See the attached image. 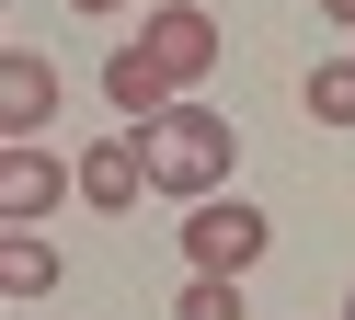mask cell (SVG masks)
<instances>
[{
  "instance_id": "1",
  "label": "cell",
  "mask_w": 355,
  "mask_h": 320,
  "mask_svg": "<svg viewBox=\"0 0 355 320\" xmlns=\"http://www.w3.org/2000/svg\"><path fill=\"white\" fill-rule=\"evenodd\" d=\"M138 149H149V183H161V195H184V206H207L218 183H230V160H241V126L218 103H172V114H149L138 126Z\"/></svg>"
},
{
  "instance_id": "2",
  "label": "cell",
  "mask_w": 355,
  "mask_h": 320,
  "mask_svg": "<svg viewBox=\"0 0 355 320\" xmlns=\"http://www.w3.org/2000/svg\"><path fill=\"white\" fill-rule=\"evenodd\" d=\"M263 240H275V217H263L252 195H207V206H184V263H195V274H252Z\"/></svg>"
},
{
  "instance_id": "3",
  "label": "cell",
  "mask_w": 355,
  "mask_h": 320,
  "mask_svg": "<svg viewBox=\"0 0 355 320\" xmlns=\"http://www.w3.org/2000/svg\"><path fill=\"white\" fill-rule=\"evenodd\" d=\"M138 57L161 69L172 91H195L218 69V12H207V0H149V12H138Z\"/></svg>"
},
{
  "instance_id": "4",
  "label": "cell",
  "mask_w": 355,
  "mask_h": 320,
  "mask_svg": "<svg viewBox=\"0 0 355 320\" xmlns=\"http://www.w3.org/2000/svg\"><path fill=\"white\" fill-rule=\"evenodd\" d=\"M58 195H80V172H69V160H46L35 137H12V160H0V229L58 217Z\"/></svg>"
},
{
  "instance_id": "5",
  "label": "cell",
  "mask_w": 355,
  "mask_h": 320,
  "mask_svg": "<svg viewBox=\"0 0 355 320\" xmlns=\"http://www.w3.org/2000/svg\"><path fill=\"white\" fill-rule=\"evenodd\" d=\"M46 126H58V69L35 46H12L0 57V137H46Z\"/></svg>"
},
{
  "instance_id": "6",
  "label": "cell",
  "mask_w": 355,
  "mask_h": 320,
  "mask_svg": "<svg viewBox=\"0 0 355 320\" xmlns=\"http://www.w3.org/2000/svg\"><path fill=\"white\" fill-rule=\"evenodd\" d=\"M138 195H149V149H138V126H126V137H103V149H80V206L126 217Z\"/></svg>"
},
{
  "instance_id": "7",
  "label": "cell",
  "mask_w": 355,
  "mask_h": 320,
  "mask_svg": "<svg viewBox=\"0 0 355 320\" xmlns=\"http://www.w3.org/2000/svg\"><path fill=\"white\" fill-rule=\"evenodd\" d=\"M103 103H115V114H126V126H149V114H172V103H184V91H172V80H161V69H149V57H138V35H126V46H115V57H103Z\"/></svg>"
},
{
  "instance_id": "8",
  "label": "cell",
  "mask_w": 355,
  "mask_h": 320,
  "mask_svg": "<svg viewBox=\"0 0 355 320\" xmlns=\"http://www.w3.org/2000/svg\"><path fill=\"white\" fill-rule=\"evenodd\" d=\"M0 297H58V240L46 229H0Z\"/></svg>"
},
{
  "instance_id": "9",
  "label": "cell",
  "mask_w": 355,
  "mask_h": 320,
  "mask_svg": "<svg viewBox=\"0 0 355 320\" xmlns=\"http://www.w3.org/2000/svg\"><path fill=\"white\" fill-rule=\"evenodd\" d=\"M298 114H309V126H355V57H321V69H309V80H298Z\"/></svg>"
},
{
  "instance_id": "10",
  "label": "cell",
  "mask_w": 355,
  "mask_h": 320,
  "mask_svg": "<svg viewBox=\"0 0 355 320\" xmlns=\"http://www.w3.org/2000/svg\"><path fill=\"white\" fill-rule=\"evenodd\" d=\"M172 320H252L241 309V274H195V286L172 297Z\"/></svg>"
},
{
  "instance_id": "11",
  "label": "cell",
  "mask_w": 355,
  "mask_h": 320,
  "mask_svg": "<svg viewBox=\"0 0 355 320\" xmlns=\"http://www.w3.org/2000/svg\"><path fill=\"white\" fill-rule=\"evenodd\" d=\"M69 12H92V23H115V12H149V0H69Z\"/></svg>"
},
{
  "instance_id": "12",
  "label": "cell",
  "mask_w": 355,
  "mask_h": 320,
  "mask_svg": "<svg viewBox=\"0 0 355 320\" xmlns=\"http://www.w3.org/2000/svg\"><path fill=\"white\" fill-rule=\"evenodd\" d=\"M321 23H355V0H321Z\"/></svg>"
},
{
  "instance_id": "13",
  "label": "cell",
  "mask_w": 355,
  "mask_h": 320,
  "mask_svg": "<svg viewBox=\"0 0 355 320\" xmlns=\"http://www.w3.org/2000/svg\"><path fill=\"white\" fill-rule=\"evenodd\" d=\"M344 320H355V286H344Z\"/></svg>"
}]
</instances>
